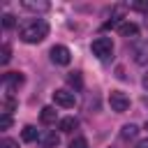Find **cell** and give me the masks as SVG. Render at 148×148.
Listing matches in <instances>:
<instances>
[{
    "instance_id": "1",
    "label": "cell",
    "mask_w": 148,
    "mask_h": 148,
    "mask_svg": "<svg viewBox=\"0 0 148 148\" xmlns=\"http://www.w3.org/2000/svg\"><path fill=\"white\" fill-rule=\"evenodd\" d=\"M46 35H49V23L44 18H30V21L21 23V28H18V37L25 44H39Z\"/></svg>"
},
{
    "instance_id": "2",
    "label": "cell",
    "mask_w": 148,
    "mask_h": 148,
    "mask_svg": "<svg viewBox=\"0 0 148 148\" xmlns=\"http://www.w3.org/2000/svg\"><path fill=\"white\" fill-rule=\"evenodd\" d=\"M92 53L99 58V60H111V56H113V42H111V37H97V39H92Z\"/></svg>"
},
{
    "instance_id": "3",
    "label": "cell",
    "mask_w": 148,
    "mask_h": 148,
    "mask_svg": "<svg viewBox=\"0 0 148 148\" xmlns=\"http://www.w3.org/2000/svg\"><path fill=\"white\" fill-rule=\"evenodd\" d=\"M23 74L21 72H7V74H2V88H5V95H14V90H18L21 86H23Z\"/></svg>"
},
{
    "instance_id": "4",
    "label": "cell",
    "mask_w": 148,
    "mask_h": 148,
    "mask_svg": "<svg viewBox=\"0 0 148 148\" xmlns=\"http://www.w3.org/2000/svg\"><path fill=\"white\" fill-rule=\"evenodd\" d=\"M109 104H111V109H113L116 113H125V111L130 109V97H127L125 92H120V90H111Z\"/></svg>"
},
{
    "instance_id": "5",
    "label": "cell",
    "mask_w": 148,
    "mask_h": 148,
    "mask_svg": "<svg viewBox=\"0 0 148 148\" xmlns=\"http://www.w3.org/2000/svg\"><path fill=\"white\" fill-rule=\"evenodd\" d=\"M53 102H56L58 106H65V109H72V106L76 104V95H74V90H67V88H60V90H56V92H53Z\"/></svg>"
},
{
    "instance_id": "6",
    "label": "cell",
    "mask_w": 148,
    "mask_h": 148,
    "mask_svg": "<svg viewBox=\"0 0 148 148\" xmlns=\"http://www.w3.org/2000/svg\"><path fill=\"white\" fill-rule=\"evenodd\" d=\"M51 60H53L56 65H69V60H72V53H69V49H67V46H62V44H56V46L51 49Z\"/></svg>"
},
{
    "instance_id": "7",
    "label": "cell",
    "mask_w": 148,
    "mask_h": 148,
    "mask_svg": "<svg viewBox=\"0 0 148 148\" xmlns=\"http://www.w3.org/2000/svg\"><path fill=\"white\" fill-rule=\"evenodd\" d=\"M134 62L136 65H148V39H143L134 46Z\"/></svg>"
},
{
    "instance_id": "8",
    "label": "cell",
    "mask_w": 148,
    "mask_h": 148,
    "mask_svg": "<svg viewBox=\"0 0 148 148\" xmlns=\"http://www.w3.org/2000/svg\"><path fill=\"white\" fill-rule=\"evenodd\" d=\"M39 143H42V148H58L60 134H56V132H44V134H39Z\"/></svg>"
},
{
    "instance_id": "9",
    "label": "cell",
    "mask_w": 148,
    "mask_h": 148,
    "mask_svg": "<svg viewBox=\"0 0 148 148\" xmlns=\"http://www.w3.org/2000/svg\"><path fill=\"white\" fill-rule=\"evenodd\" d=\"M21 7L28 9V12H46L49 9V2L46 0H23Z\"/></svg>"
},
{
    "instance_id": "10",
    "label": "cell",
    "mask_w": 148,
    "mask_h": 148,
    "mask_svg": "<svg viewBox=\"0 0 148 148\" xmlns=\"http://www.w3.org/2000/svg\"><path fill=\"white\" fill-rule=\"evenodd\" d=\"M39 120H42L44 125H53V123L58 120V111H56L53 106H44L42 113H39Z\"/></svg>"
},
{
    "instance_id": "11",
    "label": "cell",
    "mask_w": 148,
    "mask_h": 148,
    "mask_svg": "<svg viewBox=\"0 0 148 148\" xmlns=\"http://www.w3.org/2000/svg\"><path fill=\"white\" fill-rule=\"evenodd\" d=\"M118 32H120L123 37H136V35H139V25L132 23V21H127V23H120V25H118Z\"/></svg>"
},
{
    "instance_id": "12",
    "label": "cell",
    "mask_w": 148,
    "mask_h": 148,
    "mask_svg": "<svg viewBox=\"0 0 148 148\" xmlns=\"http://www.w3.org/2000/svg\"><path fill=\"white\" fill-rule=\"evenodd\" d=\"M76 127H79V120L74 116H67V118L60 120V132H65V134H72Z\"/></svg>"
},
{
    "instance_id": "13",
    "label": "cell",
    "mask_w": 148,
    "mask_h": 148,
    "mask_svg": "<svg viewBox=\"0 0 148 148\" xmlns=\"http://www.w3.org/2000/svg\"><path fill=\"white\" fill-rule=\"evenodd\" d=\"M21 139H23V141H28V143H32V141H37V139H39V134H37V130H35L32 125H25V127H23V132H21Z\"/></svg>"
},
{
    "instance_id": "14",
    "label": "cell",
    "mask_w": 148,
    "mask_h": 148,
    "mask_svg": "<svg viewBox=\"0 0 148 148\" xmlns=\"http://www.w3.org/2000/svg\"><path fill=\"white\" fill-rule=\"evenodd\" d=\"M67 83H69L74 90H81V88H83V79H81V72H69V76H67Z\"/></svg>"
},
{
    "instance_id": "15",
    "label": "cell",
    "mask_w": 148,
    "mask_h": 148,
    "mask_svg": "<svg viewBox=\"0 0 148 148\" xmlns=\"http://www.w3.org/2000/svg\"><path fill=\"white\" fill-rule=\"evenodd\" d=\"M136 134H139V127H136V125H132V123H130V125H123V130H120V136H123L125 141L134 139Z\"/></svg>"
},
{
    "instance_id": "16",
    "label": "cell",
    "mask_w": 148,
    "mask_h": 148,
    "mask_svg": "<svg viewBox=\"0 0 148 148\" xmlns=\"http://www.w3.org/2000/svg\"><path fill=\"white\" fill-rule=\"evenodd\" d=\"M14 106H16V99L9 97V95H5V99H2V113H12Z\"/></svg>"
},
{
    "instance_id": "17",
    "label": "cell",
    "mask_w": 148,
    "mask_h": 148,
    "mask_svg": "<svg viewBox=\"0 0 148 148\" xmlns=\"http://www.w3.org/2000/svg\"><path fill=\"white\" fill-rule=\"evenodd\" d=\"M9 58H12V49H9V44H2V51H0V65H7Z\"/></svg>"
},
{
    "instance_id": "18",
    "label": "cell",
    "mask_w": 148,
    "mask_h": 148,
    "mask_svg": "<svg viewBox=\"0 0 148 148\" xmlns=\"http://www.w3.org/2000/svg\"><path fill=\"white\" fill-rule=\"evenodd\" d=\"M130 7H132V9H136V12L148 14V0H134V2H130Z\"/></svg>"
},
{
    "instance_id": "19",
    "label": "cell",
    "mask_w": 148,
    "mask_h": 148,
    "mask_svg": "<svg viewBox=\"0 0 148 148\" xmlns=\"http://www.w3.org/2000/svg\"><path fill=\"white\" fill-rule=\"evenodd\" d=\"M69 148H90V146H88V141H86L83 136H74V139L69 141Z\"/></svg>"
},
{
    "instance_id": "20",
    "label": "cell",
    "mask_w": 148,
    "mask_h": 148,
    "mask_svg": "<svg viewBox=\"0 0 148 148\" xmlns=\"http://www.w3.org/2000/svg\"><path fill=\"white\" fill-rule=\"evenodd\" d=\"M14 25H16L14 16H12V14H5V16H2V28H5V30H9V28H14Z\"/></svg>"
},
{
    "instance_id": "21",
    "label": "cell",
    "mask_w": 148,
    "mask_h": 148,
    "mask_svg": "<svg viewBox=\"0 0 148 148\" xmlns=\"http://www.w3.org/2000/svg\"><path fill=\"white\" fill-rule=\"evenodd\" d=\"M12 127V116L9 113H2L0 116V130H9Z\"/></svg>"
},
{
    "instance_id": "22",
    "label": "cell",
    "mask_w": 148,
    "mask_h": 148,
    "mask_svg": "<svg viewBox=\"0 0 148 148\" xmlns=\"http://www.w3.org/2000/svg\"><path fill=\"white\" fill-rule=\"evenodd\" d=\"M0 148H18V141H14V139H2V141H0Z\"/></svg>"
},
{
    "instance_id": "23",
    "label": "cell",
    "mask_w": 148,
    "mask_h": 148,
    "mask_svg": "<svg viewBox=\"0 0 148 148\" xmlns=\"http://www.w3.org/2000/svg\"><path fill=\"white\" fill-rule=\"evenodd\" d=\"M141 83H143V88H146V90H148V72H146V74H143V79H141Z\"/></svg>"
},
{
    "instance_id": "24",
    "label": "cell",
    "mask_w": 148,
    "mask_h": 148,
    "mask_svg": "<svg viewBox=\"0 0 148 148\" xmlns=\"http://www.w3.org/2000/svg\"><path fill=\"white\" fill-rule=\"evenodd\" d=\"M139 148H148V141H141V143H139Z\"/></svg>"
},
{
    "instance_id": "25",
    "label": "cell",
    "mask_w": 148,
    "mask_h": 148,
    "mask_svg": "<svg viewBox=\"0 0 148 148\" xmlns=\"http://www.w3.org/2000/svg\"><path fill=\"white\" fill-rule=\"evenodd\" d=\"M143 25H146V28H148V14H146V18H143Z\"/></svg>"
},
{
    "instance_id": "26",
    "label": "cell",
    "mask_w": 148,
    "mask_h": 148,
    "mask_svg": "<svg viewBox=\"0 0 148 148\" xmlns=\"http://www.w3.org/2000/svg\"><path fill=\"white\" fill-rule=\"evenodd\" d=\"M143 130H146V132H148V120H146V125H143Z\"/></svg>"
},
{
    "instance_id": "27",
    "label": "cell",
    "mask_w": 148,
    "mask_h": 148,
    "mask_svg": "<svg viewBox=\"0 0 148 148\" xmlns=\"http://www.w3.org/2000/svg\"><path fill=\"white\" fill-rule=\"evenodd\" d=\"M143 104H146V106H148V97H143Z\"/></svg>"
}]
</instances>
